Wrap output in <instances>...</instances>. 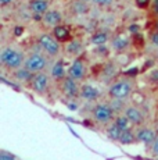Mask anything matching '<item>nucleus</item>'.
<instances>
[{
    "instance_id": "obj_3",
    "label": "nucleus",
    "mask_w": 158,
    "mask_h": 160,
    "mask_svg": "<svg viewBox=\"0 0 158 160\" xmlns=\"http://www.w3.org/2000/svg\"><path fill=\"white\" fill-rule=\"evenodd\" d=\"M47 66V60L44 56L39 53H33L29 57L25 58V63H24V67L26 70H29L31 72H42Z\"/></svg>"
},
{
    "instance_id": "obj_2",
    "label": "nucleus",
    "mask_w": 158,
    "mask_h": 160,
    "mask_svg": "<svg viewBox=\"0 0 158 160\" xmlns=\"http://www.w3.org/2000/svg\"><path fill=\"white\" fill-rule=\"evenodd\" d=\"M114 109L110 104H97L93 109V118L95 121H97L99 124H110L112 120H115L114 117Z\"/></svg>"
},
{
    "instance_id": "obj_36",
    "label": "nucleus",
    "mask_w": 158,
    "mask_h": 160,
    "mask_svg": "<svg viewBox=\"0 0 158 160\" xmlns=\"http://www.w3.org/2000/svg\"><path fill=\"white\" fill-rule=\"evenodd\" d=\"M83 3H90V2H93V0H82Z\"/></svg>"
},
{
    "instance_id": "obj_5",
    "label": "nucleus",
    "mask_w": 158,
    "mask_h": 160,
    "mask_svg": "<svg viewBox=\"0 0 158 160\" xmlns=\"http://www.w3.org/2000/svg\"><path fill=\"white\" fill-rule=\"evenodd\" d=\"M31 85H32V89L36 92V93H44L47 91V87H49V77L47 74H43V72H39L33 77V79L31 81Z\"/></svg>"
},
{
    "instance_id": "obj_30",
    "label": "nucleus",
    "mask_w": 158,
    "mask_h": 160,
    "mask_svg": "<svg viewBox=\"0 0 158 160\" xmlns=\"http://www.w3.org/2000/svg\"><path fill=\"white\" fill-rule=\"evenodd\" d=\"M24 33V28L22 27H16V28H14V35L16 36H21Z\"/></svg>"
},
{
    "instance_id": "obj_29",
    "label": "nucleus",
    "mask_w": 158,
    "mask_h": 160,
    "mask_svg": "<svg viewBox=\"0 0 158 160\" xmlns=\"http://www.w3.org/2000/svg\"><path fill=\"white\" fill-rule=\"evenodd\" d=\"M151 43L156 45V46H158V32H157V31H156V32L151 33Z\"/></svg>"
},
{
    "instance_id": "obj_19",
    "label": "nucleus",
    "mask_w": 158,
    "mask_h": 160,
    "mask_svg": "<svg viewBox=\"0 0 158 160\" xmlns=\"http://www.w3.org/2000/svg\"><path fill=\"white\" fill-rule=\"evenodd\" d=\"M135 141H137L136 139V134H133L130 130H125L122 132V135H121L118 142L122 143V145H130V143H133Z\"/></svg>"
},
{
    "instance_id": "obj_37",
    "label": "nucleus",
    "mask_w": 158,
    "mask_h": 160,
    "mask_svg": "<svg viewBox=\"0 0 158 160\" xmlns=\"http://www.w3.org/2000/svg\"><path fill=\"white\" fill-rule=\"evenodd\" d=\"M156 29H157V32H158V21H157V24H156Z\"/></svg>"
},
{
    "instance_id": "obj_7",
    "label": "nucleus",
    "mask_w": 158,
    "mask_h": 160,
    "mask_svg": "<svg viewBox=\"0 0 158 160\" xmlns=\"http://www.w3.org/2000/svg\"><path fill=\"white\" fill-rule=\"evenodd\" d=\"M157 135L151 128H147V127H143V128H139L137 132H136V139L139 142L144 143V145H153L154 141H156Z\"/></svg>"
},
{
    "instance_id": "obj_17",
    "label": "nucleus",
    "mask_w": 158,
    "mask_h": 160,
    "mask_svg": "<svg viewBox=\"0 0 158 160\" xmlns=\"http://www.w3.org/2000/svg\"><path fill=\"white\" fill-rule=\"evenodd\" d=\"M51 77L56 79H65V68H64V64L61 61H57L53 67H51Z\"/></svg>"
},
{
    "instance_id": "obj_4",
    "label": "nucleus",
    "mask_w": 158,
    "mask_h": 160,
    "mask_svg": "<svg viewBox=\"0 0 158 160\" xmlns=\"http://www.w3.org/2000/svg\"><path fill=\"white\" fill-rule=\"evenodd\" d=\"M39 45L50 56H57L60 53V42L53 35H49V33L40 35L39 36Z\"/></svg>"
},
{
    "instance_id": "obj_16",
    "label": "nucleus",
    "mask_w": 158,
    "mask_h": 160,
    "mask_svg": "<svg viewBox=\"0 0 158 160\" xmlns=\"http://www.w3.org/2000/svg\"><path fill=\"white\" fill-rule=\"evenodd\" d=\"M83 50V45L79 41H71L67 45V53L71 54V56H79Z\"/></svg>"
},
{
    "instance_id": "obj_33",
    "label": "nucleus",
    "mask_w": 158,
    "mask_h": 160,
    "mask_svg": "<svg viewBox=\"0 0 158 160\" xmlns=\"http://www.w3.org/2000/svg\"><path fill=\"white\" fill-rule=\"evenodd\" d=\"M11 2H14V0H0V4H2V6H7V4H10Z\"/></svg>"
},
{
    "instance_id": "obj_34",
    "label": "nucleus",
    "mask_w": 158,
    "mask_h": 160,
    "mask_svg": "<svg viewBox=\"0 0 158 160\" xmlns=\"http://www.w3.org/2000/svg\"><path fill=\"white\" fill-rule=\"evenodd\" d=\"M136 72H137V70H136V68H133V70H129V71H128L126 74H128V75H130V77H135L136 75Z\"/></svg>"
},
{
    "instance_id": "obj_20",
    "label": "nucleus",
    "mask_w": 158,
    "mask_h": 160,
    "mask_svg": "<svg viewBox=\"0 0 158 160\" xmlns=\"http://www.w3.org/2000/svg\"><path fill=\"white\" fill-rule=\"evenodd\" d=\"M107 41H108V36H107V33L105 32H97V33H95V35L92 36V43L96 45V46L105 45L107 43Z\"/></svg>"
},
{
    "instance_id": "obj_8",
    "label": "nucleus",
    "mask_w": 158,
    "mask_h": 160,
    "mask_svg": "<svg viewBox=\"0 0 158 160\" xmlns=\"http://www.w3.org/2000/svg\"><path fill=\"white\" fill-rule=\"evenodd\" d=\"M100 91L97 89L95 85H90V84H85L83 87L81 88V95L79 96L82 98V99L87 100V102H95L100 98Z\"/></svg>"
},
{
    "instance_id": "obj_24",
    "label": "nucleus",
    "mask_w": 158,
    "mask_h": 160,
    "mask_svg": "<svg viewBox=\"0 0 158 160\" xmlns=\"http://www.w3.org/2000/svg\"><path fill=\"white\" fill-rule=\"evenodd\" d=\"M13 52H14V49H11V48H6L0 52V61H2V64H4L6 61L10 58V56L13 54Z\"/></svg>"
},
{
    "instance_id": "obj_23",
    "label": "nucleus",
    "mask_w": 158,
    "mask_h": 160,
    "mask_svg": "<svg viewBox=\"0 0 158 160\" xmlns=\"http://www.w3.org/2000/svg\"><path fill=\"white\" fill-rule=\"evenodd\" d=\"M72 10H74L75 13H78V14H85V13H87L86 3H83L82 0H79V2H75L74 4H72Z\"/></svg>"
},
{
    "instance_id": "obj_18",
    "label": "nucleus",
    "mask_w": 158,
    "mask_h": 160,
    "mask_svg": "<svg viewBox=\"0 0 158 160\" xmlns=\"http://www.w3.org/2000/svg\"><path fill=\"white\" fill-rule=\"evenodd\" d=\"M122 132L123 131L121 130L115 122H111V125H108V128H107V137L110 138V139H112V141H119Z\"/></svg>"
},
{
    "instance_id": "obj_1",
    "label": "nucleus",
    "mask_w": 158,
    "mask_h": 160,
    "mask_svg": "<svg viewBox=\"0 0 158 160\" xmlns=\"http://www.w3.org/2000/svg\"><path fill=\"white\" fill-rule=\"evenodd\" d=\"M130 92H132V85H130L129 81H125V79L117 81L108 89V95H110L112 99H117V100L126 99L130 95Z\"/></svg>"
},
{
    "instance_id": "obj_25",
    "label": "nucleus",
    "mask_w": 158,
    "mask_h": 160,
    "mask_svg": "<svg viewBox=\"0 0 158 160\" xmlns=\"http://www.w3.org/2000/svg\"><path fill=\"white\" fill-rule=\"evenodd\" d=\"M0 160H17L16 156L11 155V153L6 152V150H2L0 152Z\"/></svg>"
},
{
    "instance_id": "obj_15",
    "label": "nucleus",
    "mask_w": 158,
    "mask_h": 160,
    "mask_svg": "<svg viewBox=\"0 0 158 160\" xmlns=\"http://www.w3.org/2000/svg\"><path fill=\"white\" fill-rule=\"evenodd\" d=\"M53 36L58 42H65L69 36V31L67 27L58 25V27H56V28H53Z\"/></svg>"
},
{
    "instance_id": "obj_31",
    "label": "nucleus",
    "mask_w": 158,
    "mask_h": 160,
    "mask_svg": "<svg viewBox=\"0 0 158 160\" xmlns=\"http://www.w3.org/2000/svg\"><path fill=\"white\" fill-rule=\"evenodd\" d=\"M129 32L130 33H137L139 32V27L137 25H129Z\"/></svg>"
},
{
    "instance_id": "obj_6",
    "label": "nucleus",
    "mask_w": 158,
    "mask_h": 160,
    "mask_svg": "<svg viewBox=\"0 0 158 160\" xmlns=\"http://www.w3.org/2000/svg\"><path fill=\"white\" fill-rule=\"evenodd\" d=\"M61 89H63V93L65 95L67 98H77L78 95H81V91L78 89L77 81L69 78V77H67L65 79H63Z\"/></svg>"
},
{
    "instance_id": "obj_12",
    "label": "nucleus",
    "mask_w": 158,
    "mask_h": 160,
    "mask_svg": "<svg viewBox=\"0 0 158 160\" xmlns=\"http://www.w3.org/2000/svg\"><path fill=\"white\" fill-rule=\"evenodd\" d=\"M43 21L46 25L56 28V27H58L60 22H61V14L56 10H49L47 13L43 15Z\"/></svg>"
},
{
    "instance_id": "obj_27",
    "label": "nucleus",
    "mask_w": 158,
    "mask_h": 160,
    "mask_svg": "<svg viewBox=\"0 0 158 160\" xmlns=\"http://www.w3.org/2000/svg\"><path fill=\"white\" fill-rule=\"evenodd\" d=\"M148 4H150V0H136V6L139 8H146Z\"/></svg>"
},
{
    "instance_id": "obj_9",
    "label": "nucleus",
    "mask_w": 158,
    "mask_h": 160,
    "mask_svg": "<svg viewBox=\"0 0 158 160\" xmlns=\"http://www.w3.org/2000/svg\"><path fill=\"white\" fill-rule=\"evenodd\" d=\"M68 77L75 81H81L85 77V66L81 60H75L68 70Z\"/></svg>"
},
{
    "instance_id": "obj_22",
    "label": "nucleus",
    "mask_w": 158,
    "mask_h": 160,
    "mask_svg": "<svg viewBox=\"0 0 158 160\" xmlns=\"http://www.w3.org/2000/svg\"><path fill=\"white\" fill-rule=\"evenodd\" d=\"M114 122L118 125V127L121 128L122 131H125V130H129V125H130V121L128 120V117L123 114V116H118V117H115V120H114Z\"/></svg>"
},
{
    "instance_id": "obj_28",
    "label": "nucleus",
    "mask_w": 158,
    "mask_h": 160,
    "mask_svg": "<svg viewBox=\"0 0 158 160\" xmlns=\"http://www.w3.org/2000/svg\"><path fill=\"white\" fill-rule=\"evenodd\" d=\"M114 0H93V3L97 6H110Z\"/></svg>"
},
{
    "instance_id": "obj_35",
    "label": "nucleus",
    "mask_w": 158,
    "mask_h": 160,
    "mask_svg": "<svg viewBox=\"0 0 158 160\" xmlns=\"http://www.w3.org/2000/svg\"><path fill=\"white\" fill-rule=\"evenodd\" d=\"M153 74H154V75H153V81H157L158 82V71H154Z\"/></svg>"
},
{
    "instance_id": "obj_14",
    "label": "nucleus",
    "mask_w": 158,
    "mask_h": 160,
    "mask_svg": "<svg viewBox=\"0 0 158 160\" xmlns=\"http://www.w3.org/2000/svg\"><path fill=\"white\" fill-rule=\"evenodd\" d=\"M33 72H31L29 70H26L25 67H22V68H18L16 74H14V78L18 79L20 82H31L33 79Z\"/></svg>"
},
{
    "instance_id": "obj_10",
    "label": "nucleus",
    "mask_w": 158,
    "mask_h": 160,
    "mask_svg": "<svg viewBox=\"0 0 158 160\" xmlns=\"http://www.w3.org/2000/svg\"><path fill=\"white\" fill-rule=\"evenodd\" d=\"M125 116L130 121V124H133V125H140L142 122L144 121V116H143V113L135 106L126 107L125 109Z\"/></svg>"
},
{
    "instance_id": "obj_32",
    "label": "nucleus",
    "mask_w": 158,
    "mask_h": 160,
    "mask_svg": "<svg viewBox=\"0 0 158 160\" xmlns=\"http://www.w3.org/2000/svg\"><path fill=\"white\" fill-rule=\"evenodd\" d=\"M153 10L156 14H158V0H154L153 2Z\"/></svg>"
},
{
    "instance_id": "obj_26",
    "label": "nucleus",
    "mask_w": 158,
    "mask_h": 160,
    "mask_svg": "<svg viewBox=\"0 0 158 160\" xmlns=\"http://www.w3.org/2000/svg\"><path fill=\"white\" fill-rule=\"evenodd\" d=\"M151 153H153V156L158 158V135H157L156 141H154V143L151 145Z\"/></svg>"
},
{
    "instance_id": "obj_11",
    "label": "nucleus",
    "mask_w": 158,
    "mask_h": 160,
    "mask_svg": "<svg viewBox=\"0 0 158 160\" xmlns=\"http://www.w3.org/2000/svg\"><path fill=\"white\" fill-rule=\"evenodd\" d=\"M25 63V58H24V54L21 53V52L18 50H14L13 54L10 56V58H8L7 61H6L3 66L7 67L8 70H18L22 64Z\"/></svg>"
},
{
    "instance_id": "obj_13",
    "label": "nucleus",
    "mask_w": 158,
    "mask_h": 160,
    "mask_svg": "<svg viewBox=\"0 0 158 160\" xmlns=\"http://www.w3.org/2000/svg\"><path fill=\"white\" fill-rule=\"evenodd\" d=\"M29 8L33 14H38V15H42V14H46L47 13V8H49V3L47 0H32L29 3Z\"/></svg>"
},
{
    "instance_id": "obj_21",
    "label": "nucleus",
    "mask_w": 158,
    "mask_h": 160,
    "mask_svg": "<svg viewBox=\"0 0 158 160\" xmlns=\"http://www.w3.org/2000/svg\"><path fill=\"white\" fill-rule=\"evenodd\" d=\"M126 46H128V39L125 38V36L119 35V36H117V38L112 39V48L117 49V50H123Z\"/></svg>"
}]
</instances>
